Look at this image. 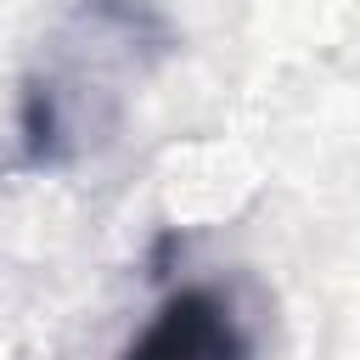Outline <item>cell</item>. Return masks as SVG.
I'll list each match as a JSON object with an SVG mask.
<instances>
[{
	"label": "cell",
	"instance_id": "1",
	"mask_svg": "<svg viewBox=\"0 0 360 360\" xmlns=\"http://www.w3.org/2000/svg\"><path fill=\"white\" fill-rule=\"evenodd\" d=\"M124 360H248V332L225 292L180 287L152 309Z\"/></svg>",
	"mask_w": 360,
	"mask_h": 360
}]
</instances>
